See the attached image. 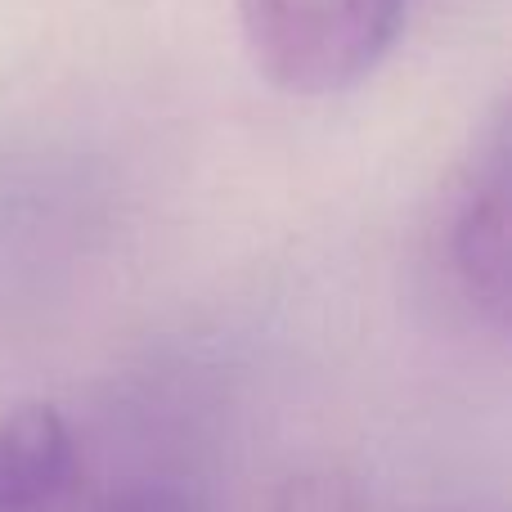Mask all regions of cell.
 Wrapping results in <instances>:
<instances>
[{"label":"cell","mask_w":512,"mask_h":512,"mask_svg":"<svg viewBox=\"0 0 512 512\" xmlns=\"http://www.w3.org/2000/svg\"><path fill=\"white\" fill-rule=\"evenodd\" d=\"M409 0H243L256 68L288 95H337L382 63Z\"/></svg>","instance_id":"6da1fadb"},{"label":"cell","mask_w":512,"mask_h":512,"mask_svg":"<svg viewBox=\"0 0 512 512\" xmlns=\"http://www.w3.org/2000/svg\"><path fill=\"white\" fill-rule=\"evenodd\" d=\"M512 162H508V122L495 117L472 171L463 176L459 203L450 221V265L472 310L495 328H508L512 310V252H508V207H512Z\"/></svg>","instance_id":"7a4b0ae2"},{"label":"cell","mask_w":512,"mask_h":512,"mask_svg":"<svg viewBox=\"0 0 512 512\" xmlns=\"http://www.w3.org/2000/svg\"><path fill=\"white\" fill-rule=\"evenodd\" d=\"M77 468L72 432L50 405L0 418V512H41L68 490Z\"/></svg>","instance_id":"3957f363"},{"label":"cell","mask_w":512,"mask_h":512,"mask_svg":"<svg viewBox=\"0 0 512 512\" xmlns=\"http://www.w3.org/2000/svg\"><path fill=\"white\" fill-rule=\"evenodd\" d=\"M261 512H360V486L337 468L297 472L274 490Z\"/></svg>","instance_id":"277c9868"},{"label":"cell","mask_w":512,"mask_h":512,"mask_svg":"<svg viewBox=\"0 0 512 512\" xmlns=\"http://www.w3.org/2000/svg\"><path fill=\"white\" fill-rule=\"evenodd\" d=\"M104 512H189L180 499L171 495H131V499H117V504H108Z\"/></svg>","instance_id":"5b68a950"}]
</instances>
